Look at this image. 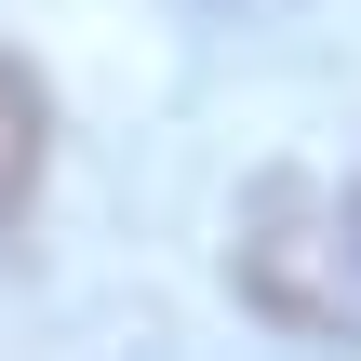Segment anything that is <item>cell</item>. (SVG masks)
Returning a JSON list of instances; mask_svg holds the SVG:
<instances>
[{"label": "cell", "instance_id": "cell-1", "mask_svg": "<svg viewBox=\"0 0 361 361\" xmlns=\"http://www.w3.org/2000/svg\"><path fill=\"white\" fill-rule=\"evenodd\" d=\"M241 295L281 308L295 335H361V268H348V214L308 174H268L241 201Z\"/></svg>", "mask_w": 361, "mask_h": 361}, {"label": "cell", "instance_id": "cell-2", "mask_svg": "<svg viewBox=\"0 0 361 361\" xmlns=\"http://www.w3.org/2000/svg\"><path fill=\"white\" fill-rule=\"evenodd\" d=\"M40 134H54V107H40V80L0 54V228L40 201Z\"/></svg>", "mask_w": 361, "mask_h": 361}]
</instances>
